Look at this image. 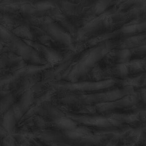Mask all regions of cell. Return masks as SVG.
<instances>
[{
    "mask_svg": "<svg viewBox=\"0 0 146 146\" xmlns=\"http://www.w3.org/2000/svg\"><path fill=\"white\" fill-rule=\"evenodd\" d=\"M115 41L111 40L87 48L70 66L66 73L65 81L74 82L83 80L115 48Z\"/></svg>",
    "mask_w": 146,
    "mask_h": 146,
    "instance_id": "cell-1",
    "label": "cell"
},
{
    "mask_svg": "<svg viewBox=\"0 0 146 146\" xmlns=\"http://www.w3.org/2000/svg\"><path fill=\"white\" fill-rule=\"evenodd\" d=\"M135 92L131 87H119L85 94L65 93L61 100L66 105L94 106L120 99Z\"/></svg>",
    "mask_w": 146,
    "mask_h": 146,
    "instance_id": "cell-2",
    "label": "cell"
},
{
    "mask_svg": "<svg viewBox=\"0 0 146 146\" xmlns=\"http://www.w3.org/2000/svg\"><path fill=\"white\" fill-rule=\"evenodd\" d=\"M119 79L114 78L100 80H82L78 82L63 81L58 83L57 88L65 93L85 94L103 91L116 88Z\"/></svg>",
    "mask_w": 146,
    "mask_h": 146,
    "instance_id": "cell-3",
    "label": "cell"
},
{
    "mask_svg": "<svg viewBox=\"0 0 146 146\" xmlns=\"http://www.w3.org/2000/svg\"><path fill=\"white\" fill-rule=\"evenodd\" d=\"M141 98L140 92L135 91L133 94L124 96L120 99L108 102L93 106L95 112L105 113L116 109L133 106L137 104Z\"/></svg>",
    "mask_w": 146,
    "mask_h": 146,
    "instance_id": "cell-4",
    "label": "cell"
},
{
    "mask_svg": "<svg viewBox=\"0 0 146 146\" xmlns=\"http://www.w3.org/2000/svg\"><path fill=\"white\" fill-rule=\"evenodd\" d=\"M67 117L71 119L74 122H77L86 125H91L104 128L109 127L113 124L112 121L108 117L102 115H96L94 114H72L67 115Z\"/></svg>",
    "mask_w": 146,
    "mask_h": 146,
    "instance_id": "cell-5",
    "label": "cell"
},
{
    "mask_svg": "<svg viewBox=\"0 0 146 146\" xmlns=\"http://www.w3.org/2000/svg\"><path fill=\"white\" fill-rule=\"evenodd\" d=\"M81 1L76 3L71 1H63L61 3L62 13L68 18L79 17L84 16L92 6V4L88 3V1Z\"/></svg>",
    "mask_w": 146,
    "mask_h": 146,
    "instance_id": "cell-6",
    "label": "cell"
},
{
    "mask_svg": "<svg viewBox=\"0 0 146 146\" xmlns=\"http://www.w3.org/2000/svg\"><path fill=\"white\" fill-rule=\"evenodd\" d=\"M146 45L145 33L126 36L115 43V49H131Z\"/></svg>",
    "mask_w": 146,
    "mask_h": 146,
    "instance_id": "cell-7",
    "label": "cell"
},
{
    "mask_svg": "<svg viewBox=\"0 0 146 146\" xmlns=\"http://www.w3.org/2000/svg\"><path fill=\"white\" fill-rule=\"evenodd\" d=\"M145 72L131 76L126 78L119 79L118 85L119 87H142L145 85Z\"/></svg>",
    "mask_w": 146,
    "mask_h": 146,
    "instance_id": "cell-8",
    "label": "cell"
}]
</instances>
